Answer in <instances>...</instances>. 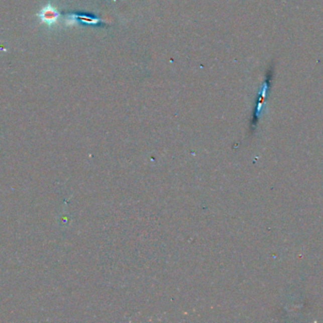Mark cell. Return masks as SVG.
<instances>
[{
	"label": "cell",
	"mask_w": 323,
	"mask_h": 323,
	"mask_svg": "<svg viewBox=\"0 0 323 323\" xmlns=\"http://www.w3.org/2000/svg\"><path fill=\"white\" fill-rule=\"evenodd\" d=\"M38 17L41 20V23H45L48 26H53L58 22L60 14L50 3H48L46 7H44L40 11Z\"/></svg>",
	"instance_id": "cell-1"
}]
</instances>
